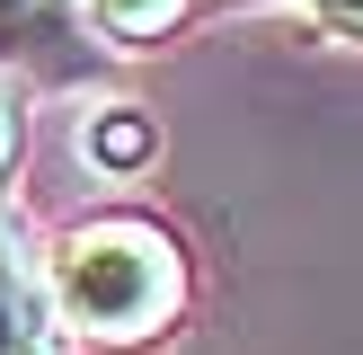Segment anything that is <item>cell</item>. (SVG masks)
I'll return each mask as SVG.
<instances>
[{
	"label": "cell",
	"mask_w": 363,
	"mask_h": 355,
	"mask_svg": "<svg viewBox=\"0 0 363 355\" xmlns=\"http://www.w3.org/2000/svg\"><path fill=\"white\" fill-rule=\"evenodd\" d=\"M89 27L71 0H0V80L35 71V80H80L89 71Z\"/></svg>",
	"instance_id": "obj_2"
},
{
	"label": "cell",
	"mask_w": 363,
	"mask_h": 355,
	"mask_svg": "<svg viewBox=\"0 0 363 355\" xmlns=\"http://www.w3.org/2000/svg\"><path fill=\"white\" fill-rule=\"evenodd\" d=\"M71 9H80V27H89L98 53H151V45H169L204 0H71Z\"/></svg>",
	"instance_id": "obj_5"
},
{
	"label": "cell",
	"mask_w": 363,
	"mask_h": 355,
	"mask_svg": "<svg viewBox=\"0 0 363 355\" xmlns=\"http://www.w3.org/2000/svg\"><path fill=\"white\" fill-rule=\"evenodd\" d=\"M301 18H311L319 36H346V45H363V0H301Z\"/></svg>",
	"instance_id": "obj_6"
},
{
	"label": "cell",
	"mask_w": 363,
	"mask_h": 355,
	"mask_svg": "<svg viewBox=\"0 0 363 355\" xmlns=\"http://www.w3.org/2000/svg\"><path fill=\"white\" fill-rule=\"evenodd\" d=\"M0 355H71L62 320L45 302V258H27L9 222H0Z\"/></svg>",
	"instance_id": "obj_3"
},
{
	"label": "cell",
	"mask_w": 363,
	"mask_h": 355,
	"mask_svg": "<svg viewBox=\"0 0 363 355\" xmlns=\"http://www.w3.org/2000/svg\"><path fill=\"white\" fill-rule=\"evenodd\" d=\"M18 142H27V116H18V80H0V187L18 169Z\"/></svg>",
	"instance_id": "obj_7"
},
{
	"label": "cell",
	"mask_w": 363,
	"mask_h": 355,
	"mask_svg": "<svg viewBox=\"0 0 363 355\" xmlns=\"http://www.w3.org/2000/svg\"><path fill=\"white\" fill-rule=\"evenodd\" d=\"M80 160H89L98 178H116V187L151 178V169H160V116H151V106H133V98L89 106V116H80Z\"/></svg>",
	"instance_id": "obj_4"
},
{
	"label": "cell",
	"mask_w": 363,
	"mask_h": 355,
	"mask_svg": "<svg viewBox=\"0 0 363 355\" xmlns=\"http://www.w3.org/2000/svg\"><path fill=\"white\" fill-rule=\"evenodd\" d=\"M45 302H53L71 346L151 355L195 311V258L160 213L106 204V213H80L45 248Z\"/></svg>",
	"instance_id": "obj_1"
}]
</instances>
